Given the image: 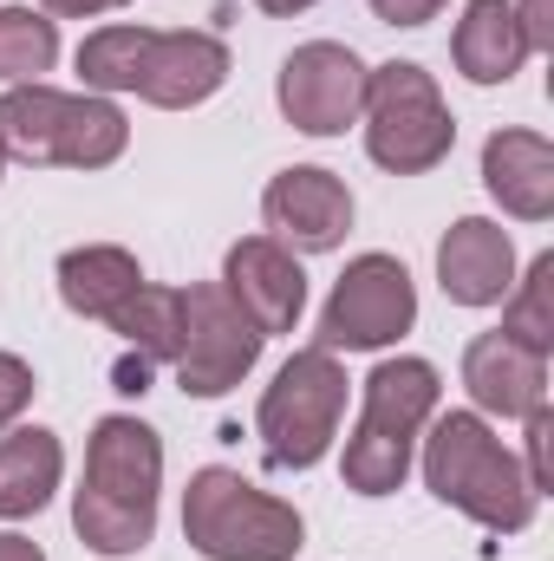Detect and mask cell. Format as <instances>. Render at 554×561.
<instances>
[{"instance_id": "obj_1", "label": "cell", "mask_w": 554, "mask_h": 561, "mask_svg": "<svg viewBox=\"0 0 554 561\" xmlns=\"http://www.w3.org/2000/svg\"><path fill=\"white\" fill-rule=\"evenodd\" d=\"M157 496H163V437L131 412L92 424L85 444V483L72 490V529L92 556H143L157 536Z\"/></svg>"}, {"instance_id": "obj_2", "label": "cell", "mask_w": 554, "mask_h": 561, "mask_svg": "<svg viewBox=\"0 0 554 561\" xmlns=\"http://www.w3.org/2000/svg\"><path fill=\"white\" fill-rule=\"evenodd\" d=\"M424 490L450 510H463L470 523L496 529V536H522L535 523V483L522 470V457L489 431L483 412H437L424 424Z\"/></svg>"}, {"instance_id": "obj_3", "label": "cell", "mask_w": 554, "mask_h": 561, "mask_svg": "<svg viewBox=\"0 0 554 561\" xmlns=\"http://www.w3.org/2000/svg\"><path fill=\"white\" fill-rule=\"evenodd\" d=\"M359 424L346 437V457H339V477L353 496H392L405 490L412 477V457H417V437L424 424L437 419V399H443V379L430 359H379L372 379L359 386Z\"/></svg>"}, {"instance_id": "obj_4", "label": "cell", "mask_w": 554, "mask_h": 561, "mask_svg": "<svg viewBox=\"0 0 554 561\" xmlns=\"http://www.w3.org/2000/svg\"><path fill=\"white\" fill-rule=\"evenodd\" d=\"M183 536L203 561H293L307 549V523L293 503L268 496L229 463H203L183 490Z\"/></svg>"}, {"instance_id": "obj_5", "label": "cell", "mask_w": 554, "mask_h": 561, "mask_svg": "<svg viewBox=\"0 0 554 561\" xmlns=\"http://www.w3.org/2000/svg\"><path fill=\"white\" fill-rule=\"evenodd\" d=\"M131 144V118L99 92H59V85H13L0 92V150L20 163H66V170H105Z\"/></svg>"}, {"instance_id": "obj_6", "label": "cell", "mask_w": 554, "mask_h": 561, "mask_svg": "<svg viewBox=\"0 0 554 561\" xmlns=\"http://www.w3.org/2000/svg\"><path fill=\"white\" fill-rule=\"evenodd\" d=\"M366 157L392 176H424L450 157L457 118L417 59H385L366 72Z\"/></svg>"}, {"instance_id": "obj_7", "label": "cell", "mask_w": 554, "mask_h": 561, "mask_svg": "<svg viewBox=\"0 0 554 561\" xmlns=\"http://www.w3.org/2000/svg\"><path fill=\"white\" fill-rule=\"evenodd\" d=\"M346 366L326 353V346H300L255 405V431H262V450L275 470H313L346 419Z\"/></svg>"}, {"instance_id": "obj_8", "label": "cell", "mask_w": 554, "mask_h": 561, "mask_svg": "<svg viewBox=\"0 0 554 561\" xmlns=\"http://www.w3.org/2000/svg\"><path fill=\"white\" fill-rule=\"evenodd\" d=\"M417 327V280L399 255H353L346 275L333 280L320 307V340L326 353H385Z\"/></svg>"}, {"instance_id": "obj_9", "label": "cell", "mask_w": 554, "mask_h": 561, "mask_svg": "<svg viewBox=\"0 0 554 561\" xmlns=\"http://www.w3.org/2000/svg\"><path fill=\"white\" fill-rule=\"evenodd\" d=\"M262 327L222 294V280L183 287V346H176V386L189 399H222L262 366Z\"/></svg>"}, {"instance_id": "obj_10", "label": "cell", "mask_w": 554, "mask_h": 561, "mask_svg": "<svg viewBox=\"0 0 554 561\" xmlns=\"http://www.w3.org/2000/svg\"><path fill=\"white\" fill-rule=\"evenodd\" d=\"M366 59L339 39H307L280 59V79H275V99H280V118L307 138H339L359 125L366 112Z\"/></svg>"}, {"instance_id": "obj_11", "label": "cell", "mask_w": 554, "mask_h": 561, "mask_svg": "<svg viewBox=\"0 0 554 561\" xmlns=\"http://www.w3.org/2000/svg\"><path fill=\"white\" fill-rule=\"evenodd\" d=\"M262 216H268L280 249L333 255L346 242V229H353V190L333 170H320V163H293L262 190Z\"/></svg>"}, {"instance_id": "obj_12", "label": "cell", "mask_w": 554, "mask_h": 561, "mask_svg": "<svg viewBox=\"0 0 554 561\" xmlns=\"http://www.w3.org/2000/svg\"><path fill=\"white\" fill-rule=\"evenodd\" d=\"M222 294L262 327V340H275V333H293L307 313V268L275 236H242L222 262Z\"/></svg>"}, {"instance_id": "obj_13", "label": "cell", "mask_w": 554, "mask_h": 561, "mask_svg": "<svg viewBox=\"0 0 554 561\" xmlns=\"http://www.w3.org/2000/svg\"><path fill=\"white\" fill-rule=\"evenodd\" d=\"M229 85V46L216 33H157L143 39V66H138V92L157 112H189L203 99H216Z\"/></svg>"}, {"instance_id": "obj_14", "label": "cell", "mask_w": 554, "mask_h": 561, "mask_svg": "<svg viewBox=\"0 0 554 561\" xmlns=\"http://www.w3.org/2000/svg\"><path fill=\"white\" fill-rule=\"evenodd\" d=\"M463 386L483 419H529L535 405H549V359L509 333H476L463 346Z\"/></svg>"}, {"instance_id": "obj_15", "label": "cell", "mask_w": 554, "mask_h": 561, "mask_svg": "<svg viewBox=\"0 0 554 561\" xmlns=\"http://www.w3.org/2000/svg\"><path fill=\"white\" fill-rule=\"evenodd\" d=\"M437 280L457 307H503L516 287V242L489 216H457L437 242Z\"/></svg>"}, {"instance_id": "obj_16", "label": "cell", "mask_w": 554, "mask_h": 561, "mask_svg": "<svg viewBox=\"0 0 554 561\" xmlns=\"http://www.w3.org/2000/svg\"><path fill=\"white\" fill-rule=\"evenodd\" d=\"M483 190L516 222L554 216V144L542 131H496L483 144Z\"/></svg>"}, {"instance_id": "obj_17", "label": "cell", "mask_w": 554, "mask_h": 561, "mask_svg": "<svg viewBox=\"0 0 554 561\" xmlns=\"http://www.w3.org/2000/svg\"><path fill=\"white\" fill-rule=\"evenodd\" d=\"M450 59L470 85H509L529 59L516 0H463V20L450 33Z\"/></svg>"}, {"instance_id": "obj_18", "label": "cell", "mask_w": 554, "mask_h": 561, "mask_svg": "<svg viewBox=\"0 0 554 561\" xmlns=\"http://www.w3.org/2000/svg\"><path fill=\"white\" fill-rule=\"evenodd\" d=\"M66 477V444L46 424H13L0 431V523H26L53 503Z\"/></svg>"}, {"instance_id": "obj_19", "label": "cell", "mask_w": 554, "mask_h": 561, "mask_svg": "<svg viewBox=\"0 0 554 561\" xmlns=\"http://www.w3.org/2000/svg\"><path fill=\"white\" fill-rule=\"evenodd\" d=\"M138 287H143L138 255L118 249V242H85V249H66L59 255V300L79 320H112Z\"/></svg>"}, {"instance_id": "obj_20", "label": "cell", "mask_w": 554, "mask_h": 561, "mask_svg": "<svg viewBox=\"0 0 554 561\" xmlns=\"http://www.w3.org/2000/svg\"><path fill=\"white\" fill-rule=\"evenodd\" d=\"M112 333H125V346L143 353L150 366H170L176 359V346H183V287H157V280H143L138 294L105 320Z\"/></svg>"}, {"instance_id": "obj_21", "label": "cell", "mask_w": 554, "mask_h": 561, "mask_svg": "<svg viewBox=\"0 0 554 561\" xmlns=\"http://www.w3.org/2000/svg\"><path fill=\"white\" fill-rule=\"evenodd\" d=\"M59 66V20L33 7H0V85H39Z\"/></svg>"}, {"instance_id": "obj_22", "label": "cell", "mask_w": 554, "mask_h": 561, "mask_svg": "<svg viewBox=\"0 0 554 561\" xmlns=\"http://www.w3.org/2000/svg\"><path fill=\"white\" fill-rule=\"evenodd\" d=\"M143 39H150V26H131V20L85 33L79 39V79H85V92H99V99L131 92L138 66H143Z\"/></svg>"}, {"instance_id": "obj_23", "label": "cell", "mask_w": 554, "mask_h": 561, "mask_svg": "<svg viewBox=\"0 0 554 561\" xmlns=\"http://www.w3.org/2000/svg\"><path fill=\"white\" fill-rule=\"evenodd\" d=\"M509 340H522L529 353H554V255H535L529 275H516V287L503 294V327Z\"/></svg>"}, {"instance_id": "obj_24", "label": "cell", "mask_w": 554, "mask_h": 561, "mask_svg": "<svg viewBox=\"0 0 554 561\" xmlns=\"http://www.w3.org/2000/svg\"><path fill=\"white\" fill-rule=\"evenodd\" d=\"M33 392H39V379H33V366H26L20 353H0V431H13V424L26 419V405H33Z\"/></svg>"}, {"instance_id": "obj_25", "label": "cell", "mask_w": 554, "mask_h": 561, "mask_svg": "<svg viewBox=\"0 0 554 561\" xmlns=\"http://www.w3.org/2000/svg\"><path fill=\"white\" fill-rule=\"evenodd\" d=\"M529 463H522V470H529V483H535V496H549L554 490V470H549V437H554V412L549 405H535V412H529Z\"/></svg>"}, {"instance_id": "obj_26", "label": "cell", "mask_w": 554, "mask_h": 561, "mask_svg": "<svg viewBox=\"0 0 554 561\" xmlns=\"http://www.w3.org/2000/svg\"><path fill=\"white\" fill-rule=\"evenodd\" d=\"M516 20H522L529 53H554V0H516Z\"/></svg>"}, {"instance_id": "obj_27", "label": "cell", "mask_w": 554, "mask_h": 561, "mask_svg": "<svg viewBox=\"0 0 554 561\" xmlns=\"http://www.w3.org/2000/svg\"><path fill=\"white\" fill-rule=\"evenodd\" d=\"M450 0H372V13L385 20V26H424V20H437Z\"/></svg>"}, {"instance_id": "obj_28", "label": "cell", "mask_w": 554, "mask_h": 561, "mask_svg": "<svg viewBox=\"0 0 554 561\" xmlns=\"http://www.w3.org/2000/svg\"><path fill=\"white\" fill-rule=\"evenodd\" d=\"M125 0H39L46 20H99V13H118Z\"/></svg>"}, {"instance_id": "obj_29", "label": "cell", "mask_w": 554, "mask_h": 561, "mask_svg": "<svg viewBox=\"0 0 554 561\" xmlns=\"http://www.w3.org/2000/svg\"><path fill=\"white\" fill-rule=\"evenodd\" d=\"M112 386H118L125 399H143V392H150V359H143V353H125V359L112 366Z\"/></svg>"}, {"instance_id": "obj_30", "label": "cell", "mask_w": 554, "mask_h": 561, "mask_svg": "<svg viewBox=\"0 0 554 561\" xmlns=\"http://www.w3.org/2000/svg\"><path fill=\"white\" fill-rule=\"evenodd\" d=\"M0 561H46V549L20 529H0Z\"/></svg>"}, {"instance_id": "obj_31", "label": "cell", "mask_w": 554, "mask_h": 561, "mask_svg": "<svg viewBox=\"0 0 554 561\" xmlns=\"http://www.w3.org/2000/svg\"><path fill=\"white\" fill-rule=\"evenodd\" d=\"M262 13H275V20H287V13H307V7H320V0H255Z\"/></svg>"}, {"instance_id": "obj_32", "label": "cell", "mask_w": 554, "mask_h": 561, "mask_svg": "<svg viewBox=\"0 0 554 561\" xmlns=\"http://www.w3.org/2000/svg\"><path fill=\"white\" fill-rule=\"evenodd\" d=\"M0 170H7V150H0Z\"/></svg>"}]
</instances>
